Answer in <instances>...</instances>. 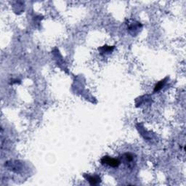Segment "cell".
Masks as SVG:
<instances>
[{
  "label": "cell",
  "instance_id": "1",
  "mask_svg": "<svg viewBox=\"0 0 186 186\" xmlns=\"http://www.w3.org/2000/svg\"><path fill=\"white\" fill-rule=\"evenodd\" d=\"M101 161L102 164L108 165V166L113 167V168L118 167L121 164V161L119 159H114V158H112L108 156H103V157L101 159V161Z\"/></svg>",
  "mask_w": 186,
  "mask_h": 186
},
{
  "label": "cell",
  "instance_id": "2",
  "mask_svg": "<svg viewBox=\"0 0 186 186\" xmlns=\"http://www.w3.org/2000/svg\"><path fill=\"white\" fill-rule=\"evenodd\" d=\"M87 180H88V182L90 183V185H95L99 184L101 182V179L99 176L98 175H89V174H84V175Z\"/></svg>",
  "mask_w": 186,
  "mask_h": 186
},
{
  "label": "cell",
  "instance_id": "3",
  "mask_svg": "<svg viewBox=\"0 0 186 186\" xmlns=\"http://www.w3.org/2000/svg\"><path fill=\"white\" fill-rule=\"evenodd\" d=\"M123 159L124 160V162L128 165L129 167L131 165H134V156L132 153H126L123 154Z\"/></svg>",
  "mask_w": 186,
  "mask_h": 186
},
{
  "label": "cell",
  "instance_id": "4",
  "mask_svg": "<svg viewBox=\"0 0 186 186\" xmlns=\"http://www.w3.org/2000/svg\"><path fill=\"white\" fill-rule=\"evenodd\" d=\"M166 80H167V78H166V79H164V80H161V81H159V82L156 85L155 87H154L153 92H159V90H161V88H162L164 85V84L166 83Z\"/></svg>",
  "mask_w": 186,
  "mask_h": 186
},
{
  "label": "cell",
  "instance_id": "5",
  "mask_svg": "<svg viewBox=\"0 0 186 186\" xmlns=\"http://www.w3.org/2000/svg\"><path fill=\"white\" fill-rule=\"evenodd\" d=\"M113 49H114V46H103L102 47L99 48V50H100L101 53H111L112 52Z\"/></svg>",
  "mask_w": 186,
  "mask_h": 186
}]
</instances>
